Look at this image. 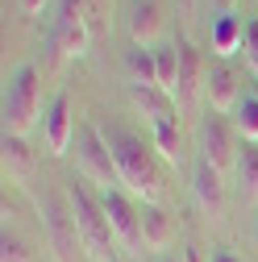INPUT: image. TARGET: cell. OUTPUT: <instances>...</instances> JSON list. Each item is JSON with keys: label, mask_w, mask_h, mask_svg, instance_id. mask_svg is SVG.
<instances>
[{"label": "cell", "mask_w": 258, "mask_h": 262, "mask_svg": "<svg viewBox=\"0 0 258 262\" xmlns=\"http://www.w3.org/2000/svg\"><path fill=\"white\" fill-rule=\"evenodd\" d=\"M67 204L75 212V225H79V242H83V254L92 262H121V242L109 225V212L100 204V195H92L83 183H71L67 187Z\"/></svg>", "instance_id": "1"}, {"label": "cell", "mask_w": 258, "mask_h": 262, "mask_svg": "<svg viewBox=\"0 0 258 262\" xmlns=\"http://www.w3.org/2000/svg\"><path fill=\"white\" fill-rule=\"evenodd\" d=\"M104 138H109V150L117 158L121 183L134 195H142L146 204H158V200H163V179H158V171H154L150 154L142 150V142L134 134H125V129H104Z\"/></svg>", "instance_id": "2"}, {"label": "cell", "mask_w": 258, "mask_h": 262, "mask_svg": "<svg viewBox=\"0 0 258 262\" xmlns=\"http://www.w3.org/2000/svg\"><path fill=\"white\" fill-rule=\"evenodd\" d=\"M38 113H42V75L34 62H21L5 88V134L25 138L38 125Z\"/></svg>", "instance_id": "3"}, {"label": "cell", "mask_w": 258, "mask_h": 262, "mask_svg": "<svg viewBox=\"0 0 258 262\" xmlns=\"http://www.w3.org/2000/svg\"><path fill=\"white\" fill-rule=\"evenodd\" d=\"M50 46L58 58H83L92 46V29H88V0H58V17L50 29Z\"/></svg>", "instance_id": "4"}, {"label": "cell", "mask_w": 258, "mask_h": 262, "mask_svg": "<svg viewBox=\"0 0 258 262\" xmlns=\"http://www.w3.org/2000/svg\"><path fill=\"white\" fill-rule=\"evenodd\" d=\"M100 204L109 212V225L117 242L125 246V254H142L146 250V225H142V208L129 200L121 187H100Z\"/></svg>", "instance_id": "5"}, {"label": "cell", "mask_w": 258, "mask_h": 262, "mask_svg": "<svg viewBox=\"0 0 258 262\" xmlns=\"http://www.w3.org/2000/svg\"><path fill=\"white\" fill-rule=\"evenodd\" d=\"M75 158H79V171H83L92 183H100V187L121 183V175H117V158H113V150H109L104 129L83 125L79 138H75Z\"/></svg>", "instance_id": "6"}, {"label": "cell", "mask_w": 258, "mask_h": 262, "mask_svg": "<svg viewBox=\"0 0 258 262\" xmlns=\"http://www.w3.org/2000/svg\"><path fill=\"white\" fill-rule=\"evenodd\" d=\"M42 225H46V242L54 250V262H75V246L83 250L79 242V225H75V212L67 204V195L62 200H42Z\"/></svg>", "instance_id": "7"}, {"label": "cell", "mask_w": 258, "mask_h": 262, "mask_svg": "<svg viewBox=\"0 0 258 262\" xmlns=\"http://www.w3.org/2000/svg\"><path fill=\"white\" fill-rule=\"evenodd\" d=\"M196 138H200V158H204V162H212L217 171L238 167V142H233L229 129H225V121H221V117H204V121H200V129H196Z\"/></svg>", "instance_id": "8"}, {"label": "cell", "mask_w": 258, "mask_h": 262, "mask_svg": "<svg viewBox=\"0 0 258 262\" xmlns=\"http://www.w3.org/2000/svg\"><path fill=\"white\" fill-rule=\"evenodd\" d=\"M191 195H196V204L208 212V216H217L221 208H225V171H217L212 162H196V171H191Z\"/></svg>", "instance_id": "9"}, {"label": "cell", "mask_w": 258, "mask_h": 262, "mask_svg": "<svg viewBox=\"0 0 258 262\" xmlns=\"http://www.w3.org/2000/svg\"><path fill=\"white\" fill-rule=\"evenodd\" d=\"M71 134H75L71 96H67V92H58L54 100H50V108H46V146H50V154H67Z\"/></svg>", "instance_id": "10"}, {"label": "cell", "mask_w": 258, "mask_h": 262, "mask_svg": "<svg viewBox=\"0 0 258 262\" xmlns=\"http://www.w3.org/2000/svg\"><path fill=\"white\" fill-rule=\"evenodd\" d=\"M204 96H208V104L217 113H233L238 108V75L233 67H225V62H208V75H204Z\"/></svg>", "instance_id": "11"}, {"label": "cell", "mask_w": 258, "mask_h": 262, "mask_svg": "<svg viewBox=\"0 0 258 262\" xmlns=\"http://www.w3.org/2000/svg\"><path fill=\"white\" fill-rule=\"evenodd\" d=\"M204 75H208V62H200L196 46H179V83H175V104H191L196 92L204 88Z\"/></svg>", "instance_id": "12"}, {"label": "cell", "mask_w": 258, "mask_h": 262, "mask_svg": "<svg viewBox=\"0 0 258 262\" xmlns=\"http://www.w3.org/2000/svg\"><path fill=\"white\" fill-rule=\"evenodd\" d=\"M125 92H129V104H134L138 113H146L150 117V125H158V121H167L171 117V96L163 92V88H146V83H125Z\"/></svg>", "instance_id": "13"}, {"label": "cell", "mask_w": 258, "mask_h": 262, "mask_svg": "<svg viewBox=\"0 0 258 262\" xmlns=\"http://www.w3.org/2000/svg\"><path fill=\"white\" fill-rule=\"evenodd\" d=\"M163 29V9L154 0H134L129 9V34H134V46H150Z\"/></svg>", "instance_id": "14"}, {"label": "cell", "mask_w": 258, "mask_h": 262, "mask_svg": "<svg viewBox=\"0 0 258 262\" xmlns=\"http://www.w3.org/2000/svg\"><path fill=\"white\" fill-rule=\"evenodd\" d=\"M5 175H9V183H25L34 175V150L17 134H5Z\"/></svg>", "instance_id": "15"}, {"label": "cell", "mask_w": 258, "mask_h": 262, "mask_svg": "<svg viewBox=\"0 0 258 262\" xmlns=\"http://www.w3.org/2000/svg\"><path fill=\"white\" fill-rule=\"evenodd\" d=\"M246 46V25L238 13H221L217 25H212V50L217 54H238Z\"/></svg>", "instance_id": "16"}, {"label": "cell", "mask_w": 258, "mask_h": 262, "mask_svg": "<svg viewBox=\"0 0 258 262\" xmlns=\"http://www.w3.org/2000/svg\"><path fill=\"white\" fill-rule=\"evenodd\" d=\"M238 187L242 200H258V142H242L238 146Z\"/></svg>", "instance_id": "17"}, {"label": "cell", "mask_w": 258, "mask_h": 262, "mask_svg": "<svg viewBox=\"0 0 258 262\" xmlns=\"http://www.w3.org/2000/svg\"><path fill=\"white\" fill-rule=\"evenodd\" d=\"M125 71H129V83L158 88V62H154V50H146V46H134L125 54Z\"/></svg>", "instance_id": "18"}, {"label": "cell", "mask_w": 258, "mask_h": 262, "mask_svg": "<svg viewBox=\"0 0 258 262\" xmlns=\"http://www.w3.org/2000/svg\"><path fill=\"white\" fill-rule=\"evenodd\" d=\"M154 146H158V154H163L167 162H183V142H179V129H175V117H167V121H158L154 125Z\"/></svg>", "instance_id": "19"}, {"label": "cell", "mask_w": 258, "mask_h": 262, "mask_svg": "<svg viewBox=\"0 0 258 262\" xmlns=\"http://www.w3.org/2000/svg\"><path fill=\"white\" fill-rule=\"evenodd\" d=\"M233 129L242 134V142H258V96H242L233 108Z\"/></svg>", "instance_id": "20"}, {"label": "cell", "mask_w": 258, "mask_h": 262, "mask_svg": "<svg viewBox=\"0 0 258 262\" xmlns=\"http://www.w3.org/2000/svg\"><path fill=\"white\" fill-rule=\"evenodd\" d=\"M154 62H158V88H163L171 100H175V83H179V46L154 50Z\"/></svg>", "instance_id": "21"}, {"label": "cell", "mask_w": 258, "mask_h": 262, "mask_svg": "<svg viewBox=\"0 0 258 262\" xmlns=\"http://www.w3.org/2000/svg\"><path fill=\"white\" fill-rule=\"evenodd\" d=\"M142 225H146V246L163 250V246L171 242V221H167V212H158V208H146V212H142Z\"/></svg>", "instance_id": "22"}, {"label": "cell", "mask_w": 258, "mask_h": 262, "mask_svg": "<svg viewBox=\"0 0 258 262\" xmlns=\"http://www.w3.org/2000/svg\"><path fill=\"white\" fill-rule=\"evenodd\" d=\"M0 262H34V250H29V242H21L9 225H5V237H0Z\"/></svg>", "instance_id": "23"}, {"label": "cell", "mask_w": 258, "mask_h": 262, "mask_svg": "<svg viewBox=\"0 0 258 262\" xmlns=\"http://www.w3.org/2000/svg\"><path fill=\"white\" fill-rule=\"evenodd\" d=\"M246 58H250V67L258 71V21H246Z\"/></svg>", "instance_id": "24"}, {"label": "cell", "mask_w": 258, "mask_h": 262, "mask_svg": "<svg viewBox=\"0 0 258 262\" xmlns=\"http://www.w3.org/2000/svg\"><path fill=\"white\" fill-rule=\"evenodd\" d=\"M208 262H242V258H238V254H229V250H212V254H208Z\"/></svg>", "instance_id": "25"}, {"label": "cell", "mask_w": 258, "mask_h": 262, "mask_svg": "<svg viewBox=\"0 0 258 262\" xmlns=\"http://www.w3.org/2000/svg\"><path fill=\"white\" fill-rule=\"evenodd\" d=\"M21 9H25V13H42L46 0H21Z\"/></svg>", "instance_id": "26"}, {"label": "cell", "mask_w": 258, "mask_h": 262, "mask_svg": "<svg viewBox=\"0 0 258 262\" xmlns=\"http://www.w3.org/2000/svg\"><path fill=\"white\" fill-rule=\"evenodd\" d=\"M217 5H221L225 13H233V5H238V0H217Z\"/></svg>", "instance_id": "27"}, {"label": "cell", "mask_w": 258, "mask_h": 262, "mask_svg": "<svg viewBox=\"0 0 258 262\" xmlns=\"http://www.w3.org/2000/svg\"><path fill=\"white\" fill-rule=\"evenodd\" d=\"M191 5H196V0H179V9H183V13H191Z\"/></svg>", "instance_id": "28"}, {"label": "cell", "mask_w": 258, "mask_h": 262, "mask_svg": "<svg viewBox=\"0 0 258 262\" xmlns=\"http://www.w3.org/2000/svg\"><path fill=\"white\" fill-rule=\"evenodd\" d=\"M254 246H258V221H254Z\"/></svg>", "instance_id": "29"}, {"label": "cell", "mask_w": 258, "mask_h": 262, "mask_svg": "<svg viewBox=\"0 0 258 262\" xmlns=\"http://www.w3.org/2000/svg\"><path fill=\"white\" fill-rule=\"evenodd\" d=\"M158 262H175V258H158Z\"/></svg>", "instance_id": "30"}, {"label": "cell", "mask_w": 258, "mask_h": 262, "mask_svg": "<svg viewBox=\"0 0 258 262\" xmlns=\"http://www.w3.org/2000/svg\"><path fill=\"white\" fill-rule=\"evenodd\" d=\"M254 96H258V83H254Z\"/></svg>", "instance_id": "31"}]
</instances>
